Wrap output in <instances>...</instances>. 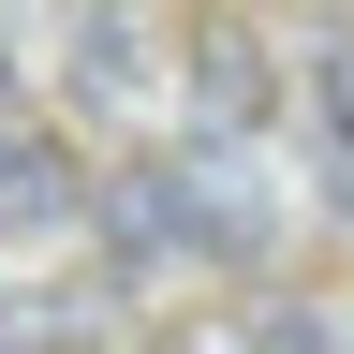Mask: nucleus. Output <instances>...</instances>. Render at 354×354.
Segmentation results:
<instances>
[{
	"label": "nucleus",
	"instance_id": "nucleus-1",
	"mask_svg": "<svg viewBox=\"0 0 354 354\" xmlns=\"http://www.w3.org/2000/svg\"><path fill=\"white\" fill-rule=\"evenodd\" d=\"M162 192H177V251H192V266H236V281H251V266L281 251V192H266V162L221 148V133H192V148L162 162Z\"/></svg>",
	"mask_w": 354,
	"mask_h": 354
},
{
	"label": "nucleus",
	"instance_id": "nucleus-2",
	"mask_svg": "<svg viewBox=\"0 0 354 354\" xmlns=\"http://www.w3.org/2000/svg\"><path fill=\"white\" fill-rule=\"evenodd\" d=\"M177 104H192L221 148H251V133L281 118V59L251 44V15H192L177 30Z\"/></svg>",
	"mask_w": 354,
	"mask_h": 354
},
{
	"label": "nucleus",
	"instance_id": "nucleus-5",
	"mask_svg": "<svg viewBox=\"0 0 354 354\" xmlns=\"http://www.w3.org/2000/svg\"><path fill=\"white\" fill-rule=\"evenodd\" d=\"M0 74H15V44H0Z\"/></svg>",
	"mask_w": 354,
	"mask_h": 354
},
{
	"label": "nucleus",
	"instance_id": "nucleus-4",
	"mask_svg": "<svg viewBox=\"0 0 354 354\" xmlns=\"http://www.w3.org/2000/svg\"><path fill=\"white\" fill-rule=\"evenodd\" d=\"M74 88H88V104H162V88H177V30H148V15H133V0H74Z\"/></svg>",
	"mask_w": 354,
	"mask_h": 354
},
{
	"label": "nucleus",
	"instance_id": "nucleus-3",
	"mask_svg": "<svg viewBox=\"0 0 354 354\" xmlns=\"http://www.w3.org/2000/svg\"><path fill=\"white\" fill-rule=\"evenodd\" d=\"M88 221H104V162H88L59 118L0 133V236H88Z\"/></svg>",
	"mask_w": 354,
	"mask_h": 354
}]
</instances>
